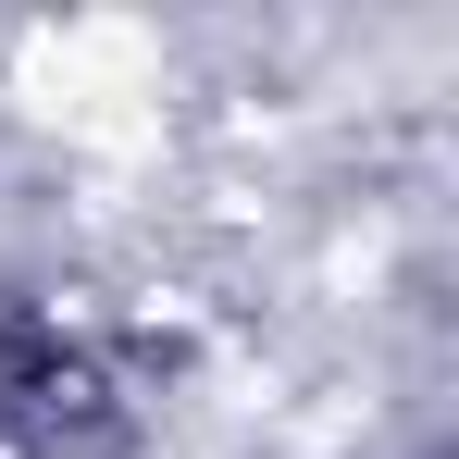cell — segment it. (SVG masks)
<instances>
[]
</instances>
